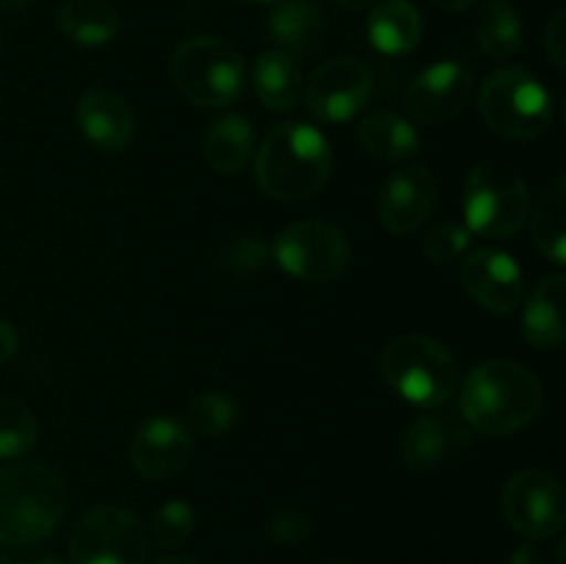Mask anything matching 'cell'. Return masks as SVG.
<instances>
[{
	"label": "cell",
	"mask_w": 566,
	"mask_h": 564,
	"mask_svg": "<svg viewBox=\"0 0 566 564\" xmlns=\"http://www.w3.org/2000/svg\"><path fill=\"white\" fill-rule=\"evenodd\" d=\"M462 285L475 304L495 315L520 307L525 291L523 269L501 249H479L462 260Z\"/></svg>",
	"instance_id": "4fadbf2b"
},
{
	"label": "cell",
	"mask_w": 566,
	"mask_h": 564,
	"mask_svg": "<svg viewBox=\"0 0 566 564\" xmlns=\"http://www.w3.org/2000/svg\"><path fill=\"white\" fill-rule=\"evenodd\" d=\"M39 426L31 409L14 398H0V459L25 457L36 446Z\"/></svg>",
	"instance_id": "83f0119b"
},
{
	"label": "cell",
	"mask_w": 566,
	"mask_h": 564,
	"mask_svg": "<svg viewBox=\"0 0 566 564\" xmlns=\"http://www.w3.org/2000/svg\"><path fill=\"white\" fill-rule=\"evenodd\" d=\"M0 564H11L9 556H6V553H3V547H0Z\"/></svg>",
	"instance_id": "60d3db41"
},
{
	"label": "cell",
	"mask_w": 566,
	"mask_h": 564,
	"mask_svg": "<svg viewBox=\"0 0 566 564\" xmlns=\"http://www.w3.org/2000/svg\"><path fill=\"white\" fill-rule=\"evenodd\" d=\"M20 564H66V562L55 556H42V558H28V562H20Z\"/></svg>",
	"instance_id": "f35d334b"
},
{
	"label": "cell",
	"mask_w": 566,
	"mask_h": 564,
	"mask_svg": "<svg viewBox=\"0 0 566 564\" xmlns=\"http://www.w3.org/2000/svg\"><path fill=\"white\" fill-rule=\"evenodd\" d=\"M17 346H20V337H17V330L6 318H0V365L9 363L17 354Z\"/></svg>",
	"instance_id": "836d02e7"
},
{
	"label": "cell",
	"mask_w": 566,
	"mask_h": 564,
	"mask_svg": "<svg viewBox=\"0 0 566 564\" xmlns=\"http://www.w3.org/2000/svg\"><path fill=\"white\" fill-rule=\"evenodd\" d=\"M205 160L219 175H238L254 153V133L247 116L224 114L210 122L202 142Z\"/></svg>",
	"instance_id": "603a6c76"
},
{
	"label": "cell",
	"mask_w": 566,
	"mask_h": 564,
	"mask_svg": "<svg viewBox=\"0 0 566 564\" xmlns=\"http://www.w3.org/2000/svg\"><path fill=\"white\" fill-rule=\"evenodd\" d=\"M249 3H274V0H249Z\"/></svg>",
	"instance_id": "b9f144b4"
},
{
	"label": "cell",
	"mask_w": 566,
	"mask_h": 564,
	"mask_svg": "<svg viewBox=\"0 0 566 564\" xmlns=\"http://www.w3.org/2000/svg\"><path fill=\"white\" fill-rule=\"evenodd\" d=\"M542 398L545 393L534 370L514 359H490L462 382L459 407L479 435L509 437L539 415Z\"/></svg>",
	"instance_id": "6da1fadb"
},
{
	"label": "cell",
	"mask_w": 566,
	"mask_h": 564,
	"mask_svg": "<svg viewBox=\"0 0 566 564\" xmlns=\"http://www.w3.org/2000/svg\"><path fill=\"white\" fill-rule=\"evenodd\" d=\"M566 276L551 274L534 288L523 307V335L534 348L551 352L566 341Z\"/></svg>",
	"instance_id": "e0dca14e"
},
{
	"label": "cell",
	"mask_w": 566,
	"mask_h": 564,
	"mask_svg": "<svg viewBox=\"0 0 566 564\" xmlns=\"http://www.w3.org/2000/svg\"><path fill=\"white\" fill-rule=\"evenodd\" d=\"M348 238L321 219L296 221L274 241V260L285 274L302 282H329L348 265Z\"/></svg>",
	"instance_id": "9c48e42d"
},
{
	"label": "cell",
	"mask_w": 566,
	"mask_h": 564,
	"mask_svg": "<svg viewBox=\"0 0 566 564\" xmlns=\"http://www.w3.org/2000/svg\"><path fill=\"white\" fill-rule=\"evenodd\" d=\"M149 536L125 506L88 509L70 536V564H147Z\"/></svg>",
	"instance_id": "ba28073f"
},
{
	"label": "cell",
	"mask_w": 566,
	"mask_h": 564,
	"mask_svg": "<svg viewBox=\"0 0 566 564\" xmlns=\"http://www.w3.org/2000/svg\"><path fill=\"white\" fill-rule=\"evenodd\" d=\"M55 25L81 48H103L119 33V11L108 0H64L55 11Z\"/></svg>",
	"instance_id": "7402d4cb"
},
{
	"label": "cell",
	"mask_w": 566,
	"mask_h": 564,
	"mask_svg": "<svg viewBox=\"0 0 566 564\" xmlns=\"http://www.w3.org/2000/svg\"><path fill=\"white\" fill-rule=\"evenodd\" d=\"M437 205V180L423 164L392 171L381 186L379 216L392 236L415 232L431 216Z\"/></svg>",
	"instance_id": "5bb4252c"
},
{
	"label": "cell",
	"mask_w": 566,
	"mask_h": 564,
	"mask_svg": "<svg viewBox=\"0 0 566 564\" xmlns=\"http://www.w3.org/2000/svg\"><path fill=\"white\" fill-rule=\"evenodd\" d=\"M470 247V230L459 221H440L429 230V236L423 238V252L431 263H453V260H462L464 252Z\"/></svg>",
	"instance_id": "f546056e"
},
{
	"label": "cell",
	"mask_w": 566,
	"mask_h": 564,
	"mask_svg": "<svg viewBox=\"0 0 566 564\" xmlns=\"http://www.w3.org/2000/svg\"><path fill=\"white\" fill-rule=\"evenodd\" d=\"M193 531V509L182 498H171L155 512L153 536L160 547H177L191 536Z\"/></svg>",
	"instance_id": "f1b7e54d"
},
{
	"label": "cell",
	"mask_w": 566,
	"mask_h": 564,
	"mask_svg": "<svg viewBox=\"0 0 566 564\" xmlns=\"http://www.w3.org/2000/svg\"><path fill=\"white\" fill-rule=\"evenodd\" d=\"M191 459V435L180 420L155 415L144 420L130 440V462L144 479L164 481Z\"/></svg>",
	"instance_id": "9a60e30c"
},
{
	"label": "cell",
	"mask_w": 566,
	"mask_h": 564,
	"mask_svg": "<svg viewBox=\"0 0 566 564\" xmlns=\"http://www.w3.org/2000/svg\"><path fill=\"white\" fill-rule=\"evenodd\" d=\"M534 243L551 263H566V177H556L536 205Z\"/></svg>",
	"instance_id": "484cf974"
},
{
	"label": "cell",
	"mask_w": 566,
	"mask_h": 564,
	"mask_svg": "<svg viewBox=\"0 0 566 564\" xmlns=\"http://www.w3.org/2000/svg\"><path fill=\"white\" fill-rule=\"evenodd\" d=\"M324 11L313 0H276L269 14V36L287 55H310L324 39Z\"/></svg>",
	"instance_id": "ac0fdd59"
},
{
	"label": "cell",
	"mask_w": 566,
	"mask_h": 564,
	"mask_svg": "<svg viewBox=\"0 0 566 564\" xmlns=\"http://www.w3.org/2000/svg\"><path fill=\"white\" fill-rule=\"evenodd\" d=\"M381 376L415 407L434 409L453 398L459 363L442 343L426 335H398L381 352Z\"/></svg>",
	"instance_id": "277c9868"
},
{
	"label": "cell",
	"mask_w": 566,
	"mask_h": 564,
	"mask_svg": "<svg viewBox=\"0 0 566 564\" xmlns=\"http://www.w3.org/2000/svg\"><path fill=\"white\" fill-rule=\"evenodd\" d=\"M462 202L468 230L481 238H512L531 208L523 175L501 160H484L470 171Z\"/></svg>",
	"instance_id": "52a82bcc"
},
{
	"label": "cell",
	"mask_w": 566,
	"mask_h": 564,
	"mask_svg": "<svg viewBox=\"0 0 566 564\" xmlns=\"http://www.w3.org/2000/svg\"><path fill=\"white\" fill-rule=\"evenodd\" d=\"M75 122L86 142L103 153H119L130 144L136 116L119 94L108 88H88L75 108Z\"/></svg>",
	"instance_id": "2e32d148"
},
{
	"label": "cell",
	"mask_w": 566,
	"mask_h": 564,
	"mask_svg": "<svg viewBox=\"0 0 566 564\" xmlns=\"http://www.w3.org/2000/svg\"><path fill=\"white\" fill-rule=\"evenodd\" d=\"M506 523L528 540H551L566 523V495L562 481L545 470H520L506 481L501 495Z\"/></svg>",
	"instance_id": "30bf717a"
},
{
	"label": "cell",
	"mask_w": 566,
	"mask_h": 564,
	"mask_svg": "<svg viewBox=\"0 0 566 564\" xmlns=\"http://www.w3.org/2000/svg\"><path fill=\"white\" fill-rule=\"evenodd\" d=\"M374 94V75L359 59H332L321 64L304 88V100L315 119L340 125L365 111Z\"/></svg>",
	"instance_id": "8fae6325"
},
{
	"label": "cell",
	"mask_w": 566,
	"mask_h": 564,
	"mask_svg": "<svg viewBox=\"0 0 566 564\" xmlns=\"http://www.w3.org/2000/svg\"><path fill=\"white\" fill-rule=\"evenodd\" d=\"M479 111L486 125L503 138H539L553 122V100L545 83L525 66L492 72L479 92Z\"/></svg>",
	"instance_id": "8992f818"
},
{
	"label": "cell",
	"mask_w": 566,
	"mask_h": 564,
	"mask_svg": "<svg viewBox=\"0 0 566 564\" xmlns=\"http://www.w3.org/2000/svg\"><path fill=\"white\" fill-rule=\"evenodd\" d=\"M464 442V431L442 415H423L407 429L401 442L403 462L412 470H434Z\"/></svg>",
	"instance_id": "44dd1931"
},
{
	"label": "cell",
	"mask_w": 566,
	"mask_h": 564,
	"mask_svg": "<svg viewBox=\"0 0 566 564\" xmlns=\"http://www.w3.org/2000/svg\"><path fill=\"white\" fill-rule=\"evenodd\" d=\"M28 3H31V0H0V6H3V9H25Z\"/></svg>",
	"instance_id": "ab89813d"
},
{
	"label": "cell",
	"mask_w": 566,
	"mask_h": 564,
	"mask_svg": "<svg viewBox=\"0 0 566 564\" xmlns=\"http://www.w3.org/2000/svg\"><path fill=\"white\" fill-rule=\"evenodd\" d=\"M434 6H440L442 11H464L475 3V0H431Z\"/></svg>",
	"instance_id": "d590c367"
},
{
	"label": "cell",
	"mask_w": 566,
	"mask_h": 564,
	"mask_svg": "<svg viewBox=\"0 0 566 564\" xmlns=\"http://www.w3.org/2000/svg\"><path fill=\"white\" fill-rule=\"evenodd\" d=\"M475 36L492 61H509L523 48V20L512 0H486L475 17Z\"/></svg>",
	"instance_id": "d4e9b609"
},
{
	"label": "cell",
	"mask_w": 566,
	"mask_h": 564,
	"mask_svg": "<svg viewBox=\"0 0 566 564\" xmlns=\"http://www.w3.org/2000/svg\"><path fill=\"white\" fill-rule=\"evenodd\" d=\"M221 260L227 269L241 271V274H252L269 263V247L254 236H238L221 249Z\"/></svg>",
	"instance_id": "4dcf8cb0"
},
{
	"label": "cell",
	"mask_w": 566,
	"mask_h": 564,
	"mask_svg": "<svg viewBox=\"0 0 566 564\" xmlns=\"http://www.w3.org/2000/svg\"><path fill=\"white\" fill-rule=\"evenodd\" d=\"M335 3H340V6H346V9H370V6H376L379 3V0H335Z\"/></svg>",
	"instance_id": "74e56055"
},
{
	"label": "cell",
	"mask_w": 566,
	"mask_h": 564,
	"mask_svg": "<svg viewBox=\"0 0 566 564\" xmlns=\"http://www.w3.org/2000/svg\"><path fill=\"white\" fill-rule=\"evenodd\" d=\"M332 171V149L324 133L304 122L274 127L260 144L254 180L280 202H302L326 186Z\"/></svg>",
	"instance_id": "7a4b0ae2"
},
{
	"label": "cell",
	"mask_w": 566,
	"mask_h": 564,
	"mask_svg": "<svg viewBox=\"0 0 566 564\" xmlns=\"http://www.w3.org/2000/svg\"><path fill=\"white\" fill-rule=\"evenodd\" d=\"M158 564H202L199 558L186 556V553H171V556H164Z\"/></svg>",
	"instance_id": "8d00e7d4"
},
{
	"label": "cell",
	"mask_w": 566,
	"mask_h": 564,
	"mask_svg": "<svg viewBox=\"0 0 566 564\" xmlns=\"http://www.w3.org/2000/svg\"><path fill=\"white\" fill-rule=\"evenodd\" d=\"M423 36L420 11L409 0H379L370 6L368 39L381 55L412 53Z\"/></svg>",
	"instance_id": "d6986e66"
},
{
	"label": "cell",
	"mask_w": 566,
	"mask_h": 564,
	"mask_svg": "<svg viewBox=\"0 0 566 564\" xmlns=\"http://www.w3.org/2000/svg\"><path fill=\"white\" fill-rule=\"evenodd\" d=\"M66 512V487L44 462L0 468V542L31 547L53 536Z\"/></svg>",
	"instance_id": "3957f363"
},
{
	"label": "cell",
	"mask_w": 566,
	"mask_h": 564,
	"mask_svg": "<svg viewBox=\"0 0 566 564\" xmlns=\"http://www.w3.org/2000/svg\"><path fill=\"white\" fill-rule=\"evenodd\" d=\"M337 564H348V562H337Z\"/></svg>",
	"instance_id": "7bdbcfd3"
},
{
	"label": "cell",
	"mask_w": 566,
	"mask_h": 564,
	"mask_svg": "<svg viewBox=\"0 0 566 564\" xmlns=\"http://www.w3.org/2000/svg\"><path fill=\"white\" fill-rule=\"evenodd\" d=\"M171 77L186 100L199 108H224L247 86V61L241 50L221 36H193L177 44Z\"/></svg>",
	"instance_id": "5b68a950"
},
{
	"label": "cell",
	"mask_w": 566,
	"mask_h": 564,
	"mask_svg": "<svg viewBox=\"0 0 566 564\" xmlns=\"http://www.w3.org/2000/svg\"><path fill=\"white\" fill-rule=\"evenodd\" d=\"M512 564H545V558H542V553L534 545H525L514 553Z\"/></svg>",
	"instance_id": "e575fe53"
},
{
	"label": "cell",
	"mask_w": 566,
	"mask_h": 564,
	"mask_svg": "<svg viewBox=\"0 0 566 564\" xmlns=\"http://www.w3.org/2000/svg\"><path fill=\"white\" fill-rule=\"evenodd\" d=\"M359 142L379 160H409L420 149V133L396 111H370L359 125Z\"/></svg>",
	"instance_id": "cb8c5ba5"
},
{
	"label": "cell",
	"mask_w": 566,
	"mask_h": 564,
	"mask_svg": "<svg viewBox=\"0 0 566 564\" xmlns=\"http://www.w3.org/2000/svg\"><path fill=\"white\" fill-rule=\"evenodd\" d=\"M473 97V75L459 61H440L420 72L403 92V108L420 125L457 119Z\"/></svg>",
	"instance_id": "7c38bea8"
},
{
	"label": "cell",
	"mask_w": 566,
	"mask_h": 564,
	"mask_svg": "<svg viewBox=\"0 0 566 564\" xmlns=\"http://www.w3.org/2000/svg\"><path fill=\"white\" fill-rule=\"evenodd\" d=\"M545 50L558 72L566 70V11L558 9L545 25Z\"/></svg>",
	"instance_id": "d6a6232c"
},
{
	"label": "cell",
	"mask_w": 566,
	"mask_h": 564,
	"mask_svg": "<svg viewBox=\"0 0 566 564\" xmlns=\"http://www.w3.org/2000/svg\"><path fill=\"white\" fill-rule=\"evenodd\" d=\"M238 420V401L224 390L199 393L188 404V426L199 437H221L235 426Z\"/></svg>",
	"instance_id": "4316f807"
},
{
	"label": "cell",
	"mask_w": 566,
	"mask_h": 564,
	"mask_svg": "<svg viewBox=\"0 0 566 564\" xmlns=\"http://www.w3.org/2000/svg\"><path fill=\"white\" fill-rule=\"evenodd\" d=\"M310 531H313V520H310L304 512H298V509H285V512L274 514L269 523L271 540L287 547L302 545V542L310 536Z\"/></svg>",
	"instance_id": "1f68e13d"
},
{
	"label": "cell",
	"mask_w": 566,
	"mask_h": 564,
	"mask_svg": "<svg viewBox=\"0 0 566 564\" xmlns=\"http://www.w3.org/2000/svg\"><path fill=\"white\" fill-rule=\"evenodd\" d=\"M252 81L260 103L280 114H291L304 94V77L296 59L276 48L258 55Z\"/></svg>",
	"instance_id": "ffe728a7"
}]
</instances>
